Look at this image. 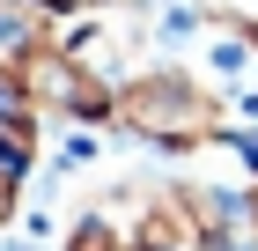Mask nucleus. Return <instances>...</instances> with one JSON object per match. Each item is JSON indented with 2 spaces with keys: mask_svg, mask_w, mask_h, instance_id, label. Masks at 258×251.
I'll return each mask as SVG.
<instances>
[{
  "mask_svg": "<svg viewBox=\"0 0 258 251\" xmlns=\"http://www.w3.org/2000/svg\"><path fill=\"white\" fill-rule=\"evenodd\" d=\"M236 155H243V163L258 170V133H236Z\"/></svg>",
  "mask_w": 258,
  "mask_h": 251,
  "instance_id": "nucleus-3",
  "label": "nucleus"
},
{
  "mask_svg": "<svg viewBox=\"0 0 258 251\" xmlns=\"http://www.w3.org/2000/svg\"><path fill=\"white\" fill-rule=\"evenodd\" d=\"M44 8H96V0H44Z\"/></svg>",
  "mask_w": 258,
  "mask_h": 251,
  "instance_id": "nucleus-4",
  "label": "nucleus"
},
{
  "mask_svg": "<svg viewBox=\"0 0 258 251\" xmlns=\"http://www.w3.org/2000/svg\"><path fill=\"white\" fill-rule=\"evenodd\" d=\"M192 30H199V15H192V8H170V15H162V37H170V44H184Z\"/></svg>",
  "mask_w": 258,
  "mask_h": 251,
  "instance_id": "nucleus-2",
  "label": "nucleus"
},
{
  "mask_svg": "<svg viewBox=\"0 0 258 251\" xmlns=\"http://www.w3.org/2000/svg\"><path fill=\"white\" fill-rule=\"evenodd\" d=\"M125 118H133L140 133H162V140H192L214 126V104L199 96L184 74H155V81H140L133 104H125Z\"/></svg>",
  "mask_w": 258,
  "mask_h": 251,
  "instance_id": "nucleus-1",
  "label": "nucleus"
}]
</instances>
